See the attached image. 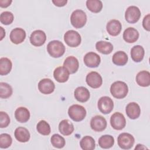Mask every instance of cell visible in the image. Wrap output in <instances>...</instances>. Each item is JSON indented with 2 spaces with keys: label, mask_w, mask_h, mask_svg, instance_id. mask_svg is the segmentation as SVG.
<instances>
[{
  "label": "cell",
  "mask_w": 150,
  "mask_h": 150,
  "mask_svg": "<svg viewBox=\"0 0 150 150\" xmlns=\"http://www.w3.org/2000/svg\"><path fill=\"white\" fill-rule=\"evenodd\" d=\"M110 92L112 96L117 99L124 98L128 94V87L125 82L117 81L111 84Z\"/></svg>",
  "instance_id": "1"
},
{
  "label": "cell",
  "mask_w": 150,
  "mask_h": 150,
  "mask_svg": "<svg viewBox=\"0 0 150 150\" xmlns=\"http://www.w3.org/2000/svg\"><path fill=\"white\" fill-rule=\"evenodd\" d=\"M65 46L62 42L54 40L50 41L47 46L48 53L53 57L58 58L62 56L65 52Z\"/></svg>",
  "instance_id": "2"
},
{
  "label": "cell",
  "mask_w": 150,
  "mask_h": 150,
  "mask_svg": "<svg viewBox=\"0 0 150 150\" xmlns=\"http://www.w3.org/2000/svg\"><path fill=\"white\" fill-rule=\"evenodd\" d=\"M70 22L73 26L75 28H81L86 23L87 15L82 10H75L71 15Z\"/></svg>",
  "instance_id": "3"
},
{
  "label": "cell",
  "mask_w": 150,
  "mask_h": 150,
  "mask_svg": "<svg viewBox=\"0 0 150 150\" xmlns=\"http://www.w3.org/2000/svg\"><path fill=\"white\" fill-rule=\"evenodd\" d=\"M68 114L73 121L79 122L84 120L86 117V110L80 105L74 104L69 108Z\"/></svg>",
  "instance_id": "4"
},
{
  "label": "cell",
  "mask_w": 150,
  "mask_h": 150,
  "mask_svg": "<svg viewBox=\"0 0 150 150\" xmlns=\"http://www.w3.org/2000/svg\"><path fill=\"white\" fill-rule=\"evenodd\" d=\"M64 40L69 46L74 47L81 43V38L80 35L77 31L69 30L64 33Z\"/></svg>",
  "instance_id": "5"
},
{
  "label": "cell",
  "mask_w": 150,
  "mask_h": 150,
  "mask_svg": "<svg viewBox=\"0 0 150 150\" xmlns=\"http://www.w3.org/2000/svg\"><path fill=\"white\" fill-rule=\"evenodd\" d=\"M134 137L127 132H123L119 135L117 138V142L119 146L123 149H131L134 144Z\"/></svg>",
  "instance_id": "6"
},
{
  "label": "cell",
  "mask_w": 150,
  "mask_h": 150,
  "mask_svg": "<svg viewBox=\"0 0 150 150\" xmlns=\"http://www.w3.org/2000/svg\"><path fill=\"white\" fill-rule=\"evenodd\" d=\"M97 106L101 112L107 114L110 113L113 110L114 103L110 97L103 96L99 99Z\"/></svg>",
  "instance_id": "7"
},
{
  "label": "cell",
  "mask_w": 150,
  "mask_h": 150,
  "mask_svg": "<svg viewBox=\"0 0 150 150\" xmlns=\"http://www.w3.org/2000/svg\"><path fill=\"white\" fill-rule=\"evenodd\" d=\"M141 15V11L138 7L130 6L125 11V18L128 23H135L139 21Z\"/></svg>",
  "instance_id": "8"
},
{
  "label": "cell",
  "mask_w": 150,
  "mask_h": 150,
  "mask_svg": "<svg viewBox=\"0 0 150 150\" xmlns=\"http://www.w3.org/2000/svg\"><path fill=\"white\" fill-rule=\"evenodd\" d=\"M111 127L116 130H121L126 125V120L124 115L119 112L114 113L110 118Z\"/></svg>",
  "instance_id": "9"
},
{
  "label": "cell",
  "mask_w": 150,
  "mask_h": 150,
  "mask_svg": "<svg viewBox=\"0 0 150 150\" xmlns=\"http://www.w3.org/2000/svg\"><path fill=\"white\" fill-rule=\"evenodd\" d=\"M86 81L87 84L93 88H99L103 83L101 75L96 71H91L87 74Z\"/></svg>",
  "instance_id": "10"
},
{
  "label": "cell",
  "mask_w": 150,
  "mask_h": 150,
  "mask_svg": "<svg viewBox=\"0 0 150 150\" xmlns=\"http://www.w3.org/2000/svg\"><path fill=\"white\" fill-rule=\"evenodd\" d=\"M107 121L101 115H96L90 121V127L96 132H101L107 127Z\"/></svg>",
  "instance_id": "11"
},
{
  "label": "cell",
  "mask_w": 150,
  "mask_h": 150,
  "mask_svg": "<svg viewBox=\"0 0 150 150\" xmlns=\"http://www.w3.org/2000/svg\"><path fill=\"white\" fill-rule=\"evenodd\" d=\"M46 40V35L42 30L33 31L30 36V42L35 46H42Z\"/></svg>",
  "instance_id": "12"
},
{
  "label": "cell",
  "mask_w": 150,
  "mask_h": 150,
  "mask_svg": "<svg viewBox=\"0 0 150 150\" xmlns=\"http://www.w3.org/2000/svg\"><path fill=\"white\" fill-rule=\"evenodd\" d=\"M84 63L88 67H97L101 62V58L98 54L94 52H88L84 56Z\"/></svg>",
  "instance_id": "13"
},
{
  "label": "cell",
  "mask_w": 150,
  "mask_h": 150,
  "mask_svg": "<svg viewBox=\"0 0 150 150\" xmlns=\"http://www.w3.org/2000/svg\"><path fill=\"white\" fill-rule=\"evenodd\" d=\"M55 88L53 81L49 79H43L38 83V89L44 94H49L53 93Z\"/></svg>",
  "instance_id": "14"
},
{
  "label": "cell",
  "mask_w": 150,
  "mask_h": 150,
  "mask_svg": "<svg viewBox=\"0 0 150 150\" xmlns=\"http://www.w3.org/2000/svg\"><path fill=\"white\" fill-rule=\"evenodd\" d=\"M10 40L14 44H19L23 42L26 38V32L25 30L20 28L13 29L10 33Z\"/></svg>",
  "instance_id": "15"
},
{
  "label": "cell",
  "mask_w": 150,
  "mask_h": 150,
  "mask_svg": "<svg viewBox=\"0 0 150 150\" xmlns=\"http://www.w3.org/2000/svg\"><path fill=\"white\" fill-rule=\"evenodd\" d=\"M125 112L129 118L135 120L139 117L141 114V108L137 103L131 102L127 104L125 108Z\"/></svg>",
  "instance_id": "16"
},
{
  "label": "cell",
  "mask_w": 150,
  "mask_h": 150,
  "mask_svg": "<svg viewBox=\"0 0 150 150\" xmlns=\"http://www.w3.org/2000/svg\"><path fill=\"white\" fill-rule=\"evenodd\" d=\"M70 73L64 66H59L56 68L53 72L55 80L59 83H64L67 81Z\"/></svg>",
  "instance_id": "17"
},
{
  "label": "cell",
  "mask_w": 150,
  "mask_h": 150,
  "mask_svg": "<svg viewBox=\"0 0 150 150\" xmlns=\"http://www.w3.org/2000/svg\"><path fill=\"white\" fill-rule=\"evenodd\" d=\"M122 29L121 22L116 19H112L110 21L106 26L107 32L111 36H115L120 34Z\"/></svg>",
  "instance_id": "18"
},
{
  "label": "cell",
  "mask_w": 150,
  "mask_h": 150,
  "mask_svg": "<svg viewBox=\"0 0 150 150\" xmlns=\"http://www.w3.org/2000/svg\"><path fill=\"white\" fill-rule=\"evenodd\" d=\"M63 66L70 74L75 73L78 70L79 67V61L74 56H69L65 59L63 63Z\"/></svg>",
  "instance_id": "19"
},
{
  "label": "cell",
  "mask_w": 150,
  "mask_h": 150,
  "mask_svg": "<svg viewBox=\"0 0 150 150\" xmlns=\"http://www.w3.org/2000/svg\"><path fill=\"white\" fill-rule=\"evenodd\" d=\"M75 98L79 102L84 103L88 100L90 98V92L88 90L83 86L79 87L75 89L74 92Z\"/></svg>",
  "instance_id": "20"
},
{
  "label": "cell",
  "mask_w": 150,
  "mask_h": 150,
  "mask_svg": "<svg viewBox=\"0 0 150 150\" xmlns=\"http://www.w3.org/2000/svg\"><path fill=\"white\" fill-rule=\"evenodd\" d=\"M139 38L138 31L134 28H127L123 33L124 40L129 43L135 42Z\"/></svg>",
  "instance_id": "21"
},
{
  "label": "cell",
  "mask_w": 150,
  "mask_h": 150,
  "mask_svg": "<svg viewBox=\"0 0 150 150\" xmlns=\"http://www.w3.org/2000/svg\"><path fill=\"white\" fill-rule=\"evenodd\" d=\"M15 117L18 122L21 123L26 122L30 118V112L26 108L21 107L15 110Z\"/></svg>",
  "instance_id": "22"
},
{
  "label": "cell",
  "mask_w": 150,
  "mask_h": 150,
  "mask_svg": "<svg viewBox=\"0 0 150 150\" xmlns=\"http://www.w3.org/2000/svg\"><path fill=\"white\" fill-rule=\"evenodd\" d=\"M74 129L73 124L68 120H63L59 123V130L63 135H70L74 131Z\"/></svg>",
  "instance_id": "23"
},
{
  "label": "cell",
  "mask_w": 150,
  "mask_h": 150,
  "mask_svg": "<svg viewBox=\"0 0 150 150\" xmlns=\"http://www.w3.org/2000/svg\"><path fill=\"white\" fill-rule=\"evenodd\" d=\"M14 135L15 138L21 142H26L30 139V133L29 131L24 127H19L16 128Z\"/></svg>",
  "instance_id": "24"
},
{
  "label": "cell",
  "mask_w": 150,
  "mask_h": 150,
  "mask_svg": "<svg viewBox=\"0 0 150 150\" xmlns=\"http://www.w3.org/2000/svg\"><path fill=\"white\" fill-rule=\"evenodd\" d=\"M137 84L141 87H148L150 84V73L146 70L139 71L136 76Z\"/></svg>",
  "instance_id": "25"
},
{
  "label": "cell",
  "mask_w": 150,
  "mask_h": 150,
  "mask_svg": "<svg viewBox=\"0 0 150 150\" xmlns=\"http://www.w3.org/2000/svg\"><path fill=\"white\" fill-rule=\"evenodd\" d=\"M144 49L140 45L134 46L131 50V57L135 62H141L144 59Z\"/></svg>",
  "instance_id": "26"
},
{
  "label": "cell",
  "mask_w": 150,
  "mask_h": 150,
  "mask_svg": "<svg viewBox=\"0 0 150 150\" xmlns=\"http://www.w3.org/2000/svg\"><path fill=\"white\" fill-rule=\"evenodd\" d=\"M96 48L100 53L104 54H108L112 52L113 45L110 42L101 40L96 43Z\"/></svg>",
  "instance_id": "27"
},
{
  "label": "cell",
  "mask_w": 150,
  "mask_h": 150,
  "mask_svg": "<svg viewBox=\"0 0 150 150\" xmlns=\"http://www.w3.org/2000/svg\"><path fill=\"white\" fill-rule=\"evenodd\" d=\"M128 56L123 51H118L115 52L112 58V60L114 64L117 66H124L128 62Z\"/></svg>",
  "instance_id": "28"
},
{
  "label": "cell",
  "mask_w": 150,
  "mask_h": 150,
  "mask_svg": "<svg viewBox=\"0 0 150 150\" xmlns=\"http://www.w3.org/2000/svg\"><path fill=\"white\" fill-rule=\"evenodd\" d=\"M12 66V64L10 59L7 57H1L0 59V74L4 76L9 73Z\"/></svg>",
  "instance_id": "29"
},
{
  "label": "cell",
  "mask_w": 150,
  "mask_h": 150,
  "mask_svg": "<svg viewBox=\"0 0 150 150\" xmlns=\"http://www.w3.org/2000/svg\"><path fill=\"white\" fill-rule=\"evenodd\" d=\"M80 145L83 150H93L96 147V143L93 137L85 136L81 139Z\"/></svg>",
  "instance_id": "30"
},
{
  "label": "cell",
  "mask_w": 150,
  "mask_h": 150,
  "mask_svg": "<svg viewBox=\"0 0 150 150\" xmlns=\"http://www.w3.org/2000/svg\"><path fill=\"white\" fill-rule=\"evenodd\" d=\"M114 138L110 135H104L98 139L99 146L104 149L110 148L114 145Z\"/></svg>",
  "instance_id": "31"
},
{
  "label": "cell",
  "mask_w": 150,
  "mask_h": 150,
  "mask_svg": "<svg viewBox=\"0 0 150 150\" xmlns=\"http://www.w3.org/2000/svg\"><path fill=\"white\" fill-rule=\"evenodd\" d=\"M86 6L91 12L98 13L103 8V3L100 0H87L86 1Z\"/></svg>",
  "instance_id": "32"
},
{
  "label": "cell",
  "mask_w": 150,
  "mask_h": 150,
  "mask_svg": "<svg viewBox=\"0 0 150 150\" xmlns=\"http://www.w3.org/2000/svg\"><path fill=\"white\" fill-rule=\"evenodd\" d=\"M12 94L11 86L6 83H0V97L1 98H8Z\"/></svg>",
  "instance_id": "33"
},
{
  "label": "cell",
  "mask_w": 150,
  "mask_h": 150,
  "mask_svg": "<svg viewBox=\"0 0 150 150\" xmlns=\"http://www.w3.org/2000/svg\"><path fill=\"white\" fill-rule=\"evenodd\" d=\"M36 129L38 132L43 135H48L51 131L49 124L45 120H41L38 123Z\"/></svg>",
  "instance_id": "34"
},
{
  "label": "cell",
  "mask_w": 150,
  "mask_h": 150,
  "mask_svg": "<svg viewBox=\"0 0 150 150\" xmlns=\"http://www.w3.org/2000/svg\"><path fill=\"white\" fill-rule=\"evenodd\" d=\"M52 145L56 148H62L64 146L66 141L64 138L59 134H53L50 139Z\"/></svg>",
  "instance_id": "35"
},
{
  "label": "cell",
  "mask_w": 150,
  "mask_h": 150,
  "mask_svg": "<svg viewBox=\"0 0 150 150\" xmlns=\"http://www.w3.org/2000/svg\"><path fill=\"white\" fill-rule=\"evenodd\" d=\"M12 142V139L8 134L4 133L0 135V148H7L9 147Z\"/></svg>",
  "instance_id": "36"
},
{
  "label": "cell",
  "mask_w": 150,
  "mask_h": 150,
  "mask_svg": "<svg viewBox=\"0 0 150 150\" xmlns=\"http://www.w3.org/2000/svg\"><path fill=\"white\" fill-rule=\"evenodd\" d=\"M14 19L13 15L9 11L3 12L0 15V21L5 25H8L12 23Z\"/></svg>",
  "instance_id": "37"
},
{
  "label": "cell",
  "mask_w": 150,
  "mask_h": 150,
  "mask_svg": "<svg viewBox=\"0 0 150 150\" xmlns=\"http://www.w3.org/2000/svg\"><path fill=\"white\" fill-rule=\"evenodd\" d=\"M10 123V118L8 114L5 112H0V127L5 128Z\"/></svg>",
  "instance_id": "38"
},
{
  "label": "cell",
  "mask_w": 150,
  "mask_h": 150,
  "mask_svg": "<svg viewBox=\"0 0 150 150\" xmlns=\"http://www.w3.org/2000/svg\"><path fill=\"white\" fill-rule=\"evenodd\" d=\"M149 17H150V15L148 14L146 15L142 21V26L144 27V28L147 31H149L150 30V28H149Z\"/></svg>",
  "instance_id": "39"
},
{
  "label": "cell",
  "mask_w": 150,
  "mask_h": 150,
  "mask_svg": "<svg viewBox=\"0 0 150 150\" xmlns=\"http://www.w3.org/2000/svg\"><path fill=\"white\" fill-rule=\"evenodd\" d=\"M52 2L54 4V5L61 7V6H64L67 4V0H53Z\"/></svg>",
  "instance_id": "40"
},
{
  "label": "cell",
  "mask_w": 150,
  "mask_h": 150,
  "mask_svg": "<svg viewBox=\"0 0 150 150\" xmlns=\"http://www.w3.org/2000/svg\"><path fill=\"white\" fill-rule=\"evenodd\" d=\"M11 0H0V6L1 8H6L12 3Z\"/></svg>",
  "instance_id": "41"
},
{
  "label": "cell",
  "mask_w": 150,
  "mask_h": 150,
  "mask_svg": "<svg viewBox=\"0 0 150 150\" xmlns=\"http://www.w3.org/2000/svg\"><path fill=\"white\" fill-rule=\"evenodd\" d=\"M0 29H1V40H2V39L4 38V36H5V30H4V29H3V28L2 27H0Z\"/></svg>",
  "instance_id": "42"
},
{
  "label": "cell",
  "mask_w": 150,
  "mask_h": 150,
  "mask_svg": "<svg viewBox=\"0 0 150 150\" xmlns=\"http://www.w3.org/2000/svg\"><path fill=\"white\" fill-rule=\"evenodd\" d=\"M148 149V148L141 144H138L137 146L135 148V149Z\"/></svg>",
  "instance_id": "43"
}]
</instances>
